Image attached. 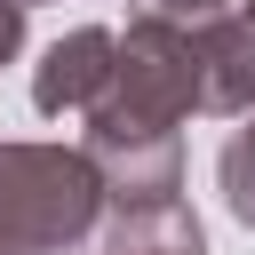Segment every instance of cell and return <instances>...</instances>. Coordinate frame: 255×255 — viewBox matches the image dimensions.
Returning a JSON list of instances; mask_svg holds the SVG:
<instances>
[{"mask_svg": "<svg viewBox=\"0 0 255 255\" xmlns=\"http://www.w3.org/2000/svg\"><path fill=\"white\" fill-rule=\"evenodd\" d=\"M191 112H199L191 24L128 16L112 88L96 96L88 135H80V151L96 159L112 207H151V199H175L183 191V120Z\"/></svg>", "mask_w": 255, "mask_h": 255, "instance_id": "6da1fadb", "label": "cell"}, {"mask_svg": "<svg viewBox=\"0 0 255 255\" xmlns=\"http://www.w3.org/2000/svg\"><path fill=\"white\" fill-rule=\"evenodd\" d=\"M104 175L80 143H0V255H72L104 231Z\"/></svg>", "mask_w": 255, "mask_h": 255, "instance_id": "7a4b0ae2", "label": "cell"}, {"mask_svg": "<svg viewBox=\"0 0 255 255\" xmlns=\"http://www.w3.org/2000/svg\"><path fill=\"white\" fill-rule=\"evenodd\" d=\"M112 64H120V32H104V24H72L64 40H48L40 48V64H32V104L48 112V120H64V112H96V96L112 88Z\"/></svg>", "mask_w": 255, "mask_h": 255, "instance_id": "3957f363", "label": "cell"}, {"mask_svg": "<svg viewBox=\"0 0 255 255\" xmlns=\"http://www.w3.org/2000/svg\"><path fill=\"white\" fill-rule=\"evenodd\" d=\"M191 56H199V112L247 120L255 112V24L239 8L207 16V24H191Z\"/></svg>", "mask_w": 255, "mask_h": 255, "instance_id": "277c9868", "label": "cell"}, {"mask_svg": "<svg viewBox=\"0 0 255 255\" xmlns=\"http://www.w3.org/2000/svg\"><path fill=\"white\" fill-rule=\"evenodd\" d=\"M104 255H207V223L191 215V199L112 207L104 215Z\"/></svg>", "mask_w": 255, "mask_h": 255, "instance_id": "5b68a950", "label": "cell"}, {"mask_svg": "<svg viewBox=\"0 0 255 255\" xmlns=\"http://www.w3.org/2000/svg\"><path fill=\"white\" fill-rule=\"evenodd\" d=\"M215 191H223V207L255 231V112L223 135V151H215Z\"/></svg>", "mask_w": 255, "mask_h": 255, "instance_id": "8992f818", "label": "cell"}, {"mask_svg": "<svg viewBox=\"0 0 255 255\" xmlns=\"http://www.w3.org/2000/svg\"><path fill=\"white\" fill-rule=\"evenodd\" d=\"M239 0H135V16H159V24H207V16H231Z\"/></svg>", "mask_w": 255, "mask_h": 255, "instance_id": "52a82bcc", "label": "cell"}, {"mask_svg": "<svg viewBox=\"0 0 255 255\" xmlns=\"http://www.w3.org/2000/svg\"><path fill=\"white\" fill-rule=\"evenodd\" d=\"M24 8H32V0H0V64L24 56Z\"/></svg>", "mask_w": 255, "mask_h": 255, "instance_id": "ba28073f", "label": "cell"}, {"mask_svg": "<svg viewBox=\"0 0 255 255\" xmlns=\"http://www.w3.org/2000/svg\"><path fill=\"white\" fill-rule=\"evenodd\" d=\"M239 16H247V24H255V0H239Z\"/></svg>", "mask_w": 255, "mask_h": 255, "instance_id": "9c48e42d", "label": "cell"}]
</instances>
